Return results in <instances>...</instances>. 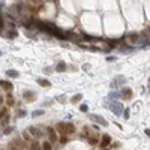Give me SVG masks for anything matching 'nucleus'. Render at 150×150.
<instances>
[{
	"instance_id": "f8f14e48",
	"label": "nucleus",
	"mask_w": 150,
	"mask_h": 150,
	"mask_svg": "<svg viewBox=\"0 0 150 150\" xmlns=\"http://www.w3.org/2000/svg\"><path fill=\"white\" fill-rule=\"evenodd\" d=\"M6 75H8V77H11V78H17L20 74L17 72V71H14V69H8V71H6Z\"/></svg>"
},
{
	"instance_id": "58836bf2",
	"label": "nucleus",
	"mask_w": 150,
	"mask_h": 150,
	"mask_svg": "<svg viewBox=\"0 0 150 150\" xmlns=\"http://www.w3.org/2000/svg\"><path fill=\"white\" fill-rule=\"evenodd\" d=\"M0 21H2V17H0Z\"/></svg>"
},
{
	"instance_id": "b1692460",
	"label": "nucleus",
	"mask_w": 150,
	"mask_h": 150,
	"mask_svg": "<svg viewBox=\"0 0 150 150\" xmlns=\"http://www.w3.org/2000/svg\"><path fill=\"white\" fill-rule=\"evenodd\" d=\"M42 114H44V111H42V110H38V111H35L32 116H33V117H38V116H42Z\"/></svg>"
},
{
	"instance_id": "dca6fc26",
	"label": "nucleus",
	"mask_w": 150,
	"mask_h": 150,
	"mask_svg": "<svg viewBox=\"0 0 150 150\" xmlns=\"http://www.w3.org/2000/svg\"><path fill=\"white\" fill-rule=\"evenodd\" d=\"M57 129L62 132V135H66V129H65V123H59L57 125Z\"/></svg>"
},
{
	"instance_id": "f03ea898",
	"label": "nucleus",
	"mask_w": 150,
	"mask_h": 150,
	"mask_svg": "<svg viewBox=\"0 0 150 150\" xmlns=\"http://www.w3.org/2000/svg\"><path fill=\"white\" fill-rule=\"evenodd\" d=\"M89 119L93 120V122H96V123H99L101 126H107V125H108L107 120H105L102 116H99V114H89Z\"/></svg>"
},
{
	"instance_id": "7ed1b4c3",
	"label": "nucleus",
	"mask_w": 150,
	"mask_h": 150,
	"mask_svg": "<svg viewBox=\"0 0 150 150\" xmlns=\"http://www.w3.org/2000/svg\"><path fill=\"white\" fill-rule=\"evenodd\" d=\"M125 83H126V78H125V77H122V75H120V77H116V78L111 81V89H117L119 86H123Z\"/></svg>"
},
{
	"instance_id": "2f4dec72",
	"label": "nucleus",
	"mask_w": 150,
	"mask_h": 150,
	"mask_svg": "<svg viewBox=\"0 0 150 150\" xmlns=\"http://www.w3.org/2000/svg\"><path fill=\"white\" fill-rule=\"evenodd\" d=\"M89 143H90V144H96V143H98V140H96V138H90Z\"/></svg>"
},
{
	"instance_id": "473e14b6",
	"label": "nucleus",
	"mask_w": 150,
	"mask_h": 150,
	"mask_svg": "<svg viewBox=\"0 0 150 150\" xmlns=\"http://www.w3.org/2000/svg\"><path fill=\"white\" fill-rule=\"evenodd\" d=\"M24 116H26V111H24V110H21V111L18 113V117H24Z\"/></svg>"
},
{
	"instance_id": "c9c22d12",
	"label": "nucleus",
	"mask_w": 150,
	"mask_h": 150,
	"mask_svg": "<svg viewBox=\"0 0 150 150\" xmlns=\"http://www.w3.org/2000/svg\"><path fill=\"white\" fill-rule=\"evenodd\" d=\"M83 69H84V71H87V69H90V65H84V66H83Z\"/></svg>"
},
{
	"instance_id": "4be33fe9",
	"label": "nucleus",
	"mask_w": 150,
	"mask_h": 150,
	"mask_svg": "<svg viewBox=\"0 0 150 150\" xmlns=\"http://www.w3.org/2000/svg\"><path fill=\"white\" fill-rule=\"evenodd\" d=\"M8 114V108H0V119Z\"/></svg>"
},
{
	"instance_id": "bb28decb",
	"label": "nucleus",
	"mask_w": 150,
	"mask_h": 150,
	"mask_svg": "<svg viewBox=\"0 0 150 150\" xmlns=\"http://www.w3.org/2000/svg\"><path fill=\"white\" fill-rule=\"evenodd\" d=\"M12 104H14V98L11 95H8V105H12Z\"/></svg>"
},
{
	"instance_id": "39448f33",
	"label": "nucleus",
	"mask_w": 150,
	"mask_h": 150,
	"mask_svg": "<svg viewBox=\"0 0 150 150\" xmlns=\"http://www.w3.org/2000/svg\"><path fill=\"white\" fill-rule=\"evenodd\" d=\"M120 95L123 96V99H131V96H132V90H131V89H128V87H125V89L120 92Z\"/></svg>"
},
{
	"instance_id": "a211bd4d",
	"label": "nucleus",
	"mask_w": 150,
	"mask_h": 150,
	"mask_svg": "<svg viewBox=\"0 0 150 150\" xmlns=\"http://www.w3.org/2000/svg\"><path fill=\"white\" fill-rule=\"evenodd\" d=\"M128 38H129L132 42H138V35H137V33H131Z\"/></svg>"
},
{
	"instance_id": "aec40b11",
	"label": "nucleus",
	"mask_w": 150,
	"mask_h": 150,
	"mask_svg": "<svg viewBox=\"0 0 150 150\" xmlns=\"http://www.w3.org/2000/svg\"><path fill=\"white\" fill-rule=\"evenodd\" d=\"M14 131H15V128L9 126V128H6V129H5V132H3V134H5V135H8V134H11V132H14Z\"/></svg>"
},
{
	"instance_id": "f704fd0d",
	"label": "nucleus",
	"mask_w": 150,
	"mask_h": 150,
	"mask_svg": "<svg viewBox=\"0 0 150 150\" xmlns=\"http://www.w3.org/2000/svg\"><path fill=\"white\" fill-rule=\"evenodd\" d=\"M144 134H146V135H147V137H149V135H150V129H149V128H147V129H146V131H144Z\"/></svg>"
},
{
	"instance_id": "c85d7f7f",
	"label": "nucleus",
	"mask_w": 150,
	"mask_h": 150,
	"mask_svg": "<svg viewBox=\"0 0 150 150\" xmlns=\"http://www.w3.org/2000/svg\"><path fill=\"white\" fill-rule=\"evenodd\" d=\"M66 141H68V138H66V137H63V135H62V138H60V143H62V144H65Z\"/></svg>"
},
{
	"instance_id": "ddd939ff",
	"label": "nucleus",
	"mask_w": 150,
	"mask_h": 150,
	"mask_svg": "<svg viewBox=\"0 0 150 150\" xmlns=\"http://www.w3.org/2000/svg\"><path fill=\"white\" fill-rule=\"evenodd\" d=\"M81 99H83V95H81V93H78V95H74V96H72L71 102H72V104H77V102H80Z\"/></svg>"
},
{
	"instance_id": "412c9836",
	"label": "nucleus",
	"mask_w": 150,
	"mask_h": 150,
	"mask_svg": "<svg viewBox=\"0 0 150 150\" xmlns=\"http://www.w3.org/2000/svg\"><path fill=\"white\" fill-rule=\"evenodd\" d=\"M119 96H120V93L113 92V93H110V99H116V98H119Z\"/></svg>"
},
{
	"instance_id": "f3484780",
	"label": "nucleus",
	"mask_w": 150,
	"mask_h": 150,
	"mask_svg": "<svg viewBox=\"0 0 150 150\" xmlns=\"http://www.w3.org/2000/svg\"><path fill=\"white\" fill-rule=\"evenodd\" d=\"M42 150H53V149H51V143H50V141H45V143L42 144Z\"/></svg>"
},
{
	"instance_id": "c756f323",
	"label": "nucleus",
	"mask_w": 150,
	"mask_h": 150,
	"mask_svg": "<svg viewBox=\"0 0 150 150\" xmlns=\"http://www.w3.org/2000/svg\"><path fill=\"white\" fill-rule=\"evenodd\" d=\"M123 111H125V119H129V108L123 110Z\"/></svg>"
},
{
	"instance_id": "0eeeda50",
	"label": "nucleus",
	"mask_w": 150,
	"mask_h": 150,
	"mask_svg": "<svg viewBox=\"0 0 150 150\" xmlns=\"http://www.w3.org/2000/svg\"><path fill=\"white\" fill-rule=\"evenodd\" d=\"M23 95H24L26 101H29V102H33V101H35V98H36V95H35L33 92H24Z\"/></svg>"
},
{
	"instance_id": "4c0bfd02",
	"label": "nucleus",
	"mask_w": 150,
	"mask_h": 150,
	"mask_svg": "<svg viewBox=\"0 0 150 150\" xmlns=\"http://www.w3.org/2000/svg\"><path fill=\"white\" fill-rule=\"evenodd\" d=\"M2 53H3V51H0V56H2Z\"/></svg>"
},
{
	"instance_id": "e433bc0d",
	"label": "nucleus",
	"mask_w": 150,
	"mask_h": 150,
	"mask_svg": "<svg viewBox=\"0 0 150 150\" xmlns=\"http://www.w3.org/2000/svg\"><path fill=\"white\" fill-rule=\"evenodd\" d=\"M107 60H108V62H111V60H116V57H114V56H111V57H107Z\"/></svg>"
},
{
	"instance_id": "6e6552de",
	"label": "nucleus",
	"mask_w": 150,
	"mask_h": 150,
	"mask_svg": "<svg viewBox=\"0 0 150 150\" xmlns=\"http://www.w3.org/2000/svg\"><path fill=\"white\" fill-rule=\"evenodd\" d=\"M48 135H50V143H56V141H57V135H56L54 129L48 128Z\"/></svg>"
},
{
	"instance_id": "a878e982",
	"label": "nucleus",
	"mask_w": 150,
	"mask_h": 150,
	"mask_svg": "<svg viewBox=\"0 0 150 150\" xmlns=\"http://www.w3.org/2000/svg\"><path fill=\"white\" fill-rule=\"evenodd\" d=\"M80 110H81L83 113H87V111H89V107H87V105H86V104H83V105H81V107H80Z\"/></svg>"
},
{
	"instance_id": "4468645a",
	"label": "nucleus",
	"mask_w": 150,
	"mask_h": 150,
	"mask_svg": "<svg viewBox=\"0 0 150 150\" xmlns=\"http://www.w3.org/2000/svg\"><path fill=\"white\" fill-rule=\"evenodd\" d=\"M84 41L95 42V41H101V38H95V36H90V35H84Z\"/></svg>"
},
{
	"instance_id": "72a5a7b5",
	"label": "nucleus",
	"mask_w": 150,
	"mask_h": 150,
	"mask_svg": "<svg viewBox=\"0 0 150 150\" xmlns=\"http://www.w3.org/2000/svg\"><path fill=\"white\" fill-rule=\"evenodd\" d=\"M57 101H59V102H65V96H59Z\"/></svg>"
},
{
	"instance_id": "9b49d317",
	"label": "nucleus",
	"mask_w": 150,
	"mask_h": 150,
	"mask_svg": "<svg viewBox=\"0 0 150 150\" xmlns=\"http://www.w3.org/2000/svg\"><path fill=\"white\" fill-rule=\"evenodd\" d=\"M38 84L42 86V87H50L51 86V83L48 80H44V78H38Z\"/></svg>"
},
{
	"instance_id": "9d476101",
	"label": "nucleus",
	"mask_w": 150,
	"mask_h": 150,
	"mask_svg": "<svg viewBox=\"0 0 150 150\" xmlns=\"http://www.w3.org/2000/svg\"><path fill=\"white\" fill-rule=\"evenodd\" d=\"M0 86H2L5 90H11V89H12V84H11L9 81H3V80H0Z\"/></svg>"
},
{
	"instance_id": "cd10ccee",
	"label": "nucleus",
	"mask_w": 150,
	"mask_h": 150,
	"mask_svg": "<svg viewBox=\"0 0 150 150\" xmlns=\"http://www.w3.org/2000/svg\"><path fill=\"white\" fill-rule=\"evenodd\" d=\"M8 120H9V117H8V114H6V116H5V119L2 120V123H3V125H8Z\"/></svg>"
},
{
	"instance_id": "2eb2a0df",
	"label": "nucleus",
	"mask_w": 150,
	"mask_h": 150,
	"mask_svg": "<svg viewBox=\"0 0 150 150\" xmlns=\"http://www.w3.org/2000/svg\"><path fill=\"white\" fill-rule=\"evenodd\" d=\"M56 69H57V72H63V71L66 69V65L63 63V62H60V63L56 66Z\"/></svg>"
},
{
	"instance_id": "6ab92c4d",
	"label": "nucleus",
	"mask_w": 150,
	"mask_h": 150,
	"mask_svg": "<svg viewBox=\"0 0 150 150\" xmlns=\"http://www.w3.org/2000/svg\"><path fill=\"white\" fill-rule=\"evenodd\" d=\"M6 36L11 38V39H12V38H17V30H12V32H9V33H6Z\"/></svg>"
},
{
	"instance_id": "5701e85b",
	"label": "nucleus",
	"mask_w": 150,
	"mask_h": 150,
	"mask_svg": "<svg viewBox=\"0 0 150 150\" xmlns=\"http://www.w3.org/2000/svg\"><path fill=\"white\" fill-rule=\"evenodd\" d=\"M120 51H122V53H131V51H132V48H131V47H122V48H120Z\"/></svg>"
},
{
	"instance_id": "20e7f679",
	"label": "nucleus",
	"mask_w": 150,
	"mask_h": 150,
	"mask_svg": "<svg viewBox=\"0 0 150 150\" xmlns=\"http://www.w3.org/2000/svg\"><path fill=\"white\" fill-rule=\"evenodd\" d=\"M29 134H30V135H33L35 138H41V137H42V132H41V129L35 128V126H30V128H29Z\"/></svg>"
},
{
	"instance_id": "1a4fd4ad",
	"label": "nucleus",
	"mask_w": 150,
	"mask_h": 150,
	"mask_svg": "<svg viewBox=\"0 0 150 150\" xmlns=\"http://www.w3.org/2000/svg\"><path fill=\"white\" fill-rule=\"evenodd\" d=\"M65 129H66V135H68V134H72V132L75 131V126L72 125V123H65Z\"/></svg>"
},
{
	"instance_id": "393cba45",
	"label": "nucleus",
	"mask_w": 150,
	"mask_h": 150,
	"mask_svg": "<svg viewBox=\"0 0 150 150\" xmlns=\"http://www.w3.org/2000/svg\"><path fill=\"white\" fill-rule=\"evenodd\" d=\"M32 150H41V146L38 143H32Z\"/></svg>"
},
{
	"instance_id": "f257e3e1",
	"label": "nucleus",
	"mask_w": 150,
	"mask_h": 150,
	"mask_svg": "<svg viewBox=\"0 0 150 150\" xmlns=\"http://www.w3.org/2000/svg\"><path fill=\"white\" fill-rule=\"evenodd\" d=\"M108 107H110V110L116 114V116H120V114L123 113V105L120 102H117V101H111V104L108 105Z\"/></svg>"
},
{
	"instance_id": "423d86ee",
	"label": "nucleus",
	"mask_w": 150,
	"mask_h": 150,
	"mask_svg": "<svg viewBox=\"0 0 150 150\" xmlns=\"http://www.w3.org/2000/svg\"><path fill=\"white\" fill-rule=\"evenodd\" d=\"M111 143V137L110 135H104L101 140V147H108V144Z\"/></svg>"
},
{
	"instance_id": "7c9ffc66",
	"label": "nucleus",
	"mask_w": 150,
	"mask_h": 150,
	"mask_svg": "<svg viewBox=\"0 0 150 150\" xmlns=\"http://www.w3.org/2000/svg\"><path fill=\"white\" fill-rule=\"evenodd\" d=\"M23 135H24V138H26V140H30V134H29V132H27V131H26V132H24V134H23Z\"/></svg>"
}]
</instances>
